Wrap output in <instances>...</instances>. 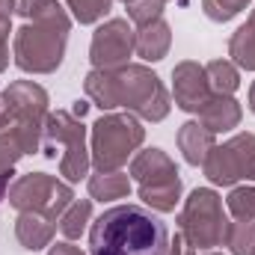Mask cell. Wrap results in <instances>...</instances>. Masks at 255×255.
<instances>
[{
    "mask_svg": "<svg viewBox=\"0 0 255 255\" xmlns=\"http://www.w3.org/2000/svg\"><path fill=\"white\" fill-rule=\"evenodd\" d=\"M89 255H169V229L145 205H113L89 229Z\"/></svg>",
    "mask_w": 255,
    "mask_h": 255,
    "instance_id": "6da1fadb",
    "label": "cell"
},
{
    "mask_svg": "<svg viewBox=\"0 0 255 255\" xmlns=\"http://www.w3.org/2000/svg\"><path fill=\"white\" fill-rule=\"evenodd\" d=\"M86 92L98 101L101 110L110 107H128L139 116L160 122L169 113V98L148 68L128 65V68H101L86 77Z\"/></svg>",
    "mask_w": 255,
    "mask_h": 255,
    "instance_id": "7a4b0ae2",
    "label": "cell"
},
{
    "mask_svg": "<svg viewBox=\"0 0 255 255\" xmlns=\"http://www.w3.org/2000/svg\"><path fill=\"white\" fill-rule=\"evenodd\" d=\"M48 95L42 86L33 83H15L3 95V113H0V133H9L21 151H36L39 148V119L45 116Z\"/></svg>",
    "mask_w": 255,
    "mask_h": 255,
    "instance_id": "3957f363",
    "label": "cell"
},
{
    "mask_svg": "<svg viewBox=\"0 0 255 255\" xmlns=\"http://www.w3.org/2000/svg\"><path fill=\"white\" fill-rule=\"evenodd\" d=\"M68 18H39L36 24H27L15 36V63L24 71H54L63 63Z\"/></svg>",
    "mask_w": 255,
    "mask_h": 255,
    "instance_id": "277c9868",
    "label": "cell"
},
{
    "mask_svg": "<svg viewBox=\"0 0 255 255\" xmlns=\"http://www.w3.org/2000/svg\"><path fill=\"white\" fill-rule=\"evenodd\" d=\"M181 229H184V238L193 250L196 247L199 250L220 247L229 232L220 196L214 190H193L184 205V214H181Z\"/></svg>",
    "mask_w": 255,
    "mask_h": 255,
    "instance_id": "5b68a950",
    "label": "cell"
},
{
    "mask_svg": "<svg viewBox=\"0 0 255 255\" xmlns=\"http://www.w3.org/2000/svg\"><path fill=\"white\" fill-rule=\"evenodd\" d=\"M142 142V128L130 116H101L95 125L92 148H95V163L101 172H110L122 166L128 154Z\"/></svg>",
    "mask_w": 255,
    "mask_h": 255,
    "instance_id": "8992f818",
    "label": "cell"
},
{
    "mask_svg": "<svg viewBox=\"0 0 255 255\" xmlns=\"http://www.w3.org/2000/svg\"><path fill=\"white\" fill-rule=\"evenodd\" d=\"M71 199H74L71 190L45 172H30L21 181H15V187L9 190V202L15 208L30 211V214H42L48 220H57L71 205Z\"/></svg>",
    "mask_w": 255,
    "mask_h": 255,
    "instance_id": "52a82bcc",
    "label": "cell"
},
{
    "mask_svg": "<svg viewBox=\"0 0 255 255\" xmlns=\"http://www.w3.org/2000/svg\"><path fill=\"white\" fill-rule=\"evenodd\" d=\"M45 154L48 157H57V148H65L63 151V175L68 181H80L86 175V145H83V125L74 122L68 113H54L48 116V128H45Z\"/></svg>",
    "mask_w": 255,
    "mask_h": 255,
    "instance_id": "ba28073f",
    "label": "cell"
},
{
    "mask_svg": "<svg viewBox=\"0 0 255 255\" xmlns=\"http://www.w3.org/2000/svg\"><path fill=\"white\" fill-rule=\"evenodd\" d=\"M253 148H255L253 133H241V136H235L232 142L211 148L208 157H205V163H202V166H205V175H208L214 184H235L238 178H244L247 160H250Z\"/></svg>",
    "mask_w": 255,
    "mask_h": 255,
    "instance_id": "9c48e42d",
    "label": "cell"
},
{
    "mask_svg": "<svg viewBox=\"0 0 255 255\" xmlns=\"http://www.w3.org/2000/svg\"><path fill=\"white\" fill-rule=\"evenodd\" d=\"M133 48L136 42H133V30L128 27V21H107L104 27H98L92 39V63L98 68H119Z\"/></svg>",
    "mask_w": 255,
    "mask_h": 255,
    "instance_id": "30bf717a",
    "label": "cell"
},
{
    "mask_svg": "<svg viewBox=\"0 0 255 255\" xmlns=\"http://www.w3.org/2000/svg\"><path fill=\"white\" fill-rule=\"evenodd\" d=\"M175 104L187 113H199L208 101H211V83L205 68H199L196 63H181L175 71Z\"/></svg>",
    "mask_w": 255,
    "mask_h": 255,
    "instance_id": "8fae6325",
    "label": "cell"
},
{
    "mask_svg": "<svg viewBox=\"0 0 255 255\" xmlns=\"http://www.w3.org/2000/svg\"><path fill=\"white\" fill-rule=\"evenodd\" d=\"M130 175L139 181V187H157V184H166V181H175V178H178L175 163H172L160 148L142 151V154L130 163Z\"/></svg>",
    "mask_w": 255,
    "mask_h": 255,
    "instance_id": "7c38bea8",
    "label": "cell"
},
{
    "mask_svg": "<svg viewBox=\"0 0 255 255\" xmlns=\"http://www.w3.org/2000/svg\"><path fill=\"white\" fill-rule=\"evenodd\" d=\"M178 145L184 151V160L193 163V166H199V163H205L208 151L214 148V133L202 122H187L178 130Z\"/></svg>",
    "mask_w": 255,
    "mask_h": 255,
    "instance_id": "4fadbf2b",
    "label": "cell"
},
{
    "mask_svg": "<svg viewBox=\"0 0 255 255\" xmlns=\"http://www.w3.org/2000/svg\"><path fill=\"white\" fill-rule=\"evenodd\" d=\"M199 116H202V125L208 128L211 133H217V130H229V128H235L241 122V107L229 95H214L199 110Z\"/></svg>",
    "mask_w": 255,
    "mask_h": 255,
    "instance_id": "5bb4252c",
    "label": "cell"
},
{
    "mask_svg": "<svg viewBox=\"0 0 255 255\" xmlns=\"http://www.w3.org/2000/svg\"><path fill=\"white\" fill-rule=\"evenodd\" d=\"M51 235H54V226L48 217L30 214V211L18 217V241L24 244V250H42L45 244H51Z\"/></svg>",
    "mask_w": 255,
    "mask_h": 255,
    "instance_id": "9a60e30c",
    "label": "cell"
},
{
    "mask_svg": "<svg viewBox=\"0 0 255 255\" xmlns=\"http://www.w3.org/2000/svg\"><path fill=\"white\" fill-rule=\"evenodd\" d=\"M169 48V27L157 18L151 24H142L139 36H136V54L142 60H160Z\"/></svg>",
    "mask_w": 255,
    "mask_h": 255,
    "instance_id": "2e32d148",
    "label": "cell"
},
{
    "mask_svg": "<svg viewBox=\"0 0 255 255\" xmlns=\"http://www.w3.org/2000/svg\"><path fill=\"white\" fill-rule=\"evenodd\" d=\"M229 51H232L235 63L241 65V68H255V12H253V18L235 33Z\"/></svg>",
    "mask_w": 255,
    "mask_h": 255,
    "instance_id": "e0dca14e",
    "label": "cell"
},
{
    "mask_svg": "<svg viewBox=\"0 0 255 255\" xmlns=\"http://www.w3.org/2000/svg\"><path fill=\"white\" fill-rule=\"evenodd\" d=\"M128 175H119V172H98L92 181H89V193L95 199H122L128 196Z\"/></svg>",
    "mask_w": 255,
    "mask_h": 255,
    "instance_id": "ac0fdd59",
    "label": "cell"
},
{
    "mask_svg": "<svg viewBox=\"0 0 255 255\" xmlns=\"http://www.w3.org/2000/svg\"><path fill=\"white\" fill-rule=\"evenodd\" d=\"M178 196H181V178L157 184V187H139V199H145L157 211H172L178 205Z\"/></svg>",
    "mask_w": 255,
    "mask_h": 255,
    "instance_id": "d6986e66",
    "label": "cell"
},
{
    "mask_svg": "<svg viewBox=\"0 0 255 255\" xmlns=\"http://www.w3.org/2000/svg\"><path fill=\"white\" fill-rule=\"evenodd\" d=\"M205 74H208V83H211V89L217 95H232L238 89V71L229 63H223V60H214L205 68Z\"/></svg>",
    "mask_w": 255,
    "mask_h": 255,
    "instance_id": "ffe728a7",
    "label": "cell"
},
{
    "mask_svg": "<svg viewBox=\"0 0 255 255\" xmlns=\"http://www.w3.org/2000/svg\"><path fill=\"white\" fill-rule=\"evenodd\" d=\"M226 241H229V247H232L235 255H253L255 253V223L241 220V223L229 226Z\"/></svg>",
    "mask_w": 255,
    "mask_h": 255,
    "instance_id": "44dd1931",
    "label": "cell"
},
{
    "mask_svg": "<svg viewBox=\"0 0 255 255\" xmlns=\"http://www.w3.org/2000/svg\"><path fill=\"white\" fill-rule=\"evenodd\" d=\"M89 211H92V202H89V199L71 205V211L65 214L63 223H60V229H63L65 238H77V235L83 232V226H86V220H89Z\"/></svg>",
    "mask_w": 255,
    "mask_h": 255,
    "instance_id": "7402d4cb",
    "label": "cell"
},
{
    "mask_svg": "<svg viewBox=\"0 0 255 255\" xmlns=\"http://www.w3.org/2000/svg\"><path fill=\"white\" fill-rule=\"evenodd\" d=\"M229 211L238 220H253L255 217V187H238V190H232Z\"/></svg>",
    "mask_w": 255,
    "mask_h": 255,
    "instance_id": "603a6c76",
    "label": "cell"
},
{
    "mask_svg": "<svg viewBox=\"0 0 255 255\" xmlns=\"http://www.w3.org/2000/svg\"><path fill=\"white\" fill-rule=\"evenodd\" d=\"M68 3H71L74 18L80 24H92V21H98L101 15L110 12V0H68Z\"/></svg>",
    "mask_w": 255,
    "mask_h": 255,
    "instance_id": "cb8c5ba5",
    "label": "cell"
},
{
    "mask_svg": "<svg viewBox=\"0 0 255 255\" xmlns=\"http://www.w3.org/2000/svg\"><path fill=\"white\" fill-rule=\"evenodd\" d=\"M250 0H205V15L211 21H229L241 9H247Z\"/></svg>",
    "mask_w": 255,
    "mask_h": 255,
    "instance_id": "d4e9b609",
    "label": "cell"
},
{
    "mask_svg": "<svg viewBox=\"0 0 255 255\" xmlns=\"http://www.w3.org/2000/svg\"><path fill=\"white\" fill-rule=\"evenodd\" d=\"M160 9H163V0H130L128 12L136 24H151L160 18Z\"/></svg>",
    "mask_w": 255,
    "mask_h": 255,
    "instance_id": "484cf974",
    "label": "cell"
},
{
    "mask_svg": "<svg viewBox=\"0 0 255 255\" xmlns=\"http://www.w3.org/2000/svg\"><path fill=\"white\" fill-rule=\"evenodd\" d=\"M24 151H21V145L9 136V133H0V172L3 169H12V163L21 157Z\"/></svg>",
    "mask_w": 255,
    "mask_h": 255,
    "instance_id": "4316f807",
    "label": "cell"
},
{
    "mask_svg": "<svg viewBox=\"0 0 255 255\" xmlns=\"http://www.w3.org/2000/svg\"><path fill=\"white\" fill-rule=\"evenodd\" d=\"M6 39H9V15L0 12V71L6 68Z\"/></svg>",
    "mask_w": 255,
    "mask_h": 255,
    "instance_id": "83f0119b",
    "label": "cell"
},
{
    "mask_svg": "<svg viewBox=\"0 0 255 255\" xmlns=\"http://www.w3.org/2000/svg\"><path fill=\"white\" fill-rule=\"evenodd\" d=\"M169 255H193V247L187 244V238H184V235H178V238H175V244H169Z\"/></svg>",
    "mask_w": 255,
    "mask_h": 255,
    "instance_id": "f1b7e54d",
    "label": "cell"
},
{
    "mask_svg": "<svg viewBox=\"0 0 255 255\" xmlns=\"http://www.w3.org/2000/svg\"><path fill=\"white\" fill-rule=\"evenodd\" d=\"M48 255H83V253H80V250H74L71 244H57Z\"/></svg>",
    "mask_w": 255,
    "mask_h": 255,
    "instance_id": "f546056e",
    "label": "cell"
},
{
    "mask_svg": "<svg viewBox=\"0 0 255 255\" xmlns=\"http://www.w3.org/2000/svg\"><path fill=\"white\" fill-rule=\"evenodd\" d=\"M9 178H12V169H3V172H0V199L9 190Z\"/></svg>",
    "mask_w": 255,
    "mask_h": 255,
    "instance_id": "4dcf8cb0",
    "label": "cell"
},
{
    "mask_svg": "<svg viewBox=\"0 0 255 255\" xmlns=\"http://www.w3.org/2000/svg\"><path fill=\"white\" fill-rule=\"evenodd\" d=\"M244 178H253L255 181V148H253V154H250V160H247V172H244Z\"/></svg>",
    "mask_w": 255,
    "mask_h": 255,
    "instance_id": "1f68e13d",
    "label": "cell"
},
{
    "mask_svg": "<svg viewBox=\"0 0 255 255\" xmlns=\"http://www.w3.org/2000/svg\"><path fill=\"white\" fill-rule=\"evenodd\" d=\"M250 110L255 113V83H253V89H250Z\"/></svg>",
    "mask_w": 255,
    "mask_h": 255,
    "instance_id": "d6a6232c",
    "label": "cell"
},
{
    "mask_svg": "<svg viewBox=\"0 0 255 255\" xmlns=\"http://www.w3.org/2000/svg\"><path fill=\"white\" fill-rule=\"evenodd\" d=\"M15 0H0V12H9V6H12Z\"/></svg>",
    "mask_w": 255,
    "mask_h": 255,
    "instance_id": "836d02e7",
    "label": "cell"
},
{
    "mask_svg": "<svg viewBox=\"0 0 255 255\" xmlns=\"http://www.w3.org/2000/svg\"><path fill=\"white\" fill-rule=\"evenodd\" d=\"M208 255H217V253H208Z\"/></svg>",
    "mask_w": 255,
    "mask_h": 255,
    "instance_id": "e575fe53",
    "label": "cell"
},
{
    "mask_svg": "<svg viewBox=\"0 0 255 255\" xmlns=\"http://www.w3.org/2000/svg\"><path fill=\"white\" fill-rule=\"evenodd\" d=\"M125 3H130V0H125Z\"/></svg>",
    "mask_w": 255,
    "mask_h": 255,
    "instance_id": "d590c367",
    "label": "cell"
},
{
    "mask_svg": "<svg viewBox=\"0 0 255 255\" xmlns=\"http://www.w3.org/2000/svg\"><path fill=\"white\" fill-rule=\"evenodd\" d=\"M253 255H255V253H253Z\"/></svg>",
    "mask_w": 255,
    "mask_h": 255,
    "instance_id": "8d00e7d4",
    "label": "cell"
}]
</instances>
